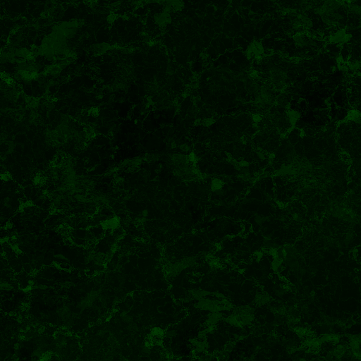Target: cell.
<instances>
[{
	"label": "cell",
	"mask_w": 361,
	"mask_h": 361,
	"mask_svg": "<svg viewBox=\"0 0 361 361\" xmlns=\"http://www.w3.org/2000/svg\"><path fill=\"white\" fill-rule=\"evenodd\" d=\"M128 329L130 330V331L132 332H136L138 330V326L136 324H135V323L133 322H130L129 323V325H128Z\"/></svg>",
	"instance_id": "6da1fadb"
},
{
	"label": "cell",
	"mask_w": 361,
	"mask_h": 361,
	"mask_svg": "<svg viewBox=\"0 0 361 361\" xmlns=\"http://www.w3.org/2000/svg\"><path fill=\"white\" fill-rule=\"evenodd\" d=\"M176 335V332L175 330H169L165 333V336L167 338L174 337Z\"/></svg>",
	"instance_id": "7a4b0ae2"
},
{
	"label": "cell",
	"mask_w": 361,
	"mask_h": 361,
	"mask_svg": "<svg viewBox=\"0 0 361 361\" xmlns=\"http://www.w3.org/2000/svg\"><path fill=\"white\" fill-rule=\"evenodd\" d=\"M142 216L143 217H147L148 216V211L147 210H145L142 212Z\"/></svg>",
	"instance_id": "3957f363"
},
{
	"label": "cell",
	"mask_w": 361,
	"mask_h": 361,
	"mask_svg": "<svg viewBox=\"0 0 361 361\" xmlns=\"http://www.w3.org/2000/svg\"><path fill=\"white\" fill-rule=\"evenodd\" d=\"M228 1H231V0H228Z\"/></svg>",
	"instance_id": "277c9868"
}]
</instances>
